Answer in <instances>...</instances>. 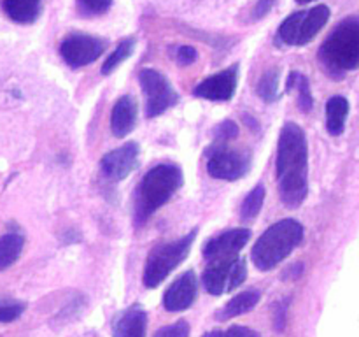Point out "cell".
I'll list each match as a JSON object with an SVG mask.
<instances>
[{"instance_id":"5bb4252c","label":"cell","mask_w":359,"mask_h":337,"mask_svg":"<svg viewBox=\"0 0 359 337\" xmlns=\"http://www.w3.org/2000/svg\"><path fill=\"white\" fill-rule=\"evenodd\" d=\"M196 298V276L193 270H188L179 276L163 295V308L170 312L184 311Z\"/></svg>"},{"instance_id":"1f68e13d","label":"cell","mask_w":359,"mask_h":337,"mask_svg":"<svg viewBox=\"0 0 359 337\" xmlns=\"http://www.w3.org/2000/svg\"><path fill=\"white\" fill-rule=\"evenodd\" d=\"M273 4H276V0H258V4H256L255 7V20H259V18L266 16V13H269L270 9L273 7Z\"/></svg>"},{"instance_id":"4fadbf2b","label":"cell","mask_w":359,"mask_h":337,"mask_svg":"<svg viewBox=\"0 0 359 337\" xmlns=\"http://www.w3.org/2000/svg\"><path fill=\"white\" fill-rule=\"evenodd\" d=\"M251 239V230L249 228H233V230L223 232L217 237L210 239L205 246H203V256L209 262H216V260L230 258L235 256Z\"/></svg>"},{"instance_id":"9c48e42d","label":"cell","mask_w":359,"mask_h":337,"mask_svg":"<svg viewBox=\"0 0 359 337\" xmlns=\"http://www.w3.org/2000/svg\"><path fill=\"white\" fill-rule=\"evenodd\" d=\"M251 167V157L245 151L231 150V147L217 144L209 150V160H207V171L212 178L235 181L248 174Z\"/></svg>"},{"instance_id":"ffe728a7","label":"cell","mask_w":359,"mask_h":337,"mask_svg":"<svg viewBox=\"0 0 359 337\" xmlns=\"http://www.w3.org/2000/svg\"><path fill=\"white\" fill-rule=\"evenodd\" d=\"M25 239L20 234H6L0 237V270H6L13 265L21 255Z\"/></svg>"},{"instance_id":"3957f363","label":"cell","mask_w":359,"mask_h":337,"mask_svg":"<svg viewBox=\"0 0 359 337\" xmlns=\"http://www.w3.org/2000/svg\"><path fill=\"white\" fill-rule=\"evenodd\" d=\"M182 185V171L174 164H160L146 172L135 195V225H142L172 199Z\"/></svg>"},{"instance_id":"d4e9b609","label":"cell","mask_w":359,"mask_h":337,"mask_svg":"<svg viewBox=\"0 0 359 337\" xmlns=\"http://www.w3.org/2000/svg\"><path fill=\"white\" fill-rule=\"evenodd\" d=\"M25 311V304L14 298H0V322L11 323L20 318Z\"/></svg>"},{"instance_id":"7c38bea8","label":"cell","mask_w":359,"mask_h":337,"mask_svg":"<svg viewBox=\"0 0 359 337\" xmlns=\"http://www.w3.org/2000/svg\"><path fill=\"white\" fill-rule=\"evenodd\" d=\"M137 161H139V144L126 143L102 158V174L111 181H121L132 174L133 168L137 167Z\"/></svg>"},{"instance_id":"8992f818","label":"cell","mask_w":359,"mask_h":337,"mask_svg":"<svg viewBox=\"0 0 359 337\" xmlns=\"http://www.w3.org/2000/svg\"><path fill=\"white\" fill-rule=\"evenodd\" d=\"M330 7L325 4L290 14L277 30V42L286 46H305L328 23Z\"/></svg>"},{"instance_id":"6da1fadb","label":"cell","mask_w":359,"mask_h":337,"mask_svg":"<svg viewBox=\"0 0 359 337\" xmlns=\"http://www.w3.org/2000/svg\"><path fill=\"white\" fill-rule=\"evenodd\" d=\"M276 176L284 206L300 207L309 193V146L297 123H286L280 130Z\"/></svg>"},{"instance_id":"7a4b0ae2","label":"cell","mask_w":359,"mask_h":337,"mask_svg":"<svg viewBox=\"0 0 359 337\" xmlns=\"http://www.w3.org/2000/svg\"><path fill=\"white\" fill-rule=\"evenodd\" d=\"M318 60L335 79L359 69V16L346 18L330 32L319 48Z\"/></svg>"},{"instance_id":"277c9868","label":"cell","mask_w":359,"mask_h":337,"mask_svg":"<svg viewBox=\"0 0 359 337\" xmlns=\"http://www.w3.org/2000/svg\"><path fill=\"white\" fill-rule=\"evenodd\" d=\"M304 239V225L297 220H280L266 228L255 242L251 251L252 263L259 270H272L291 255Z\"/></svg>"},{"instance_id":"484cf974","label":"cell","mask_w":359,"mask_h":337,"mask_svg":"<svg viewBox=\"0 0 359 337\" xmlns=\"http://www.w3.org/2000/svg\"><path fill=\"white\" fill-rule=\"evenodd\" d=\"M112 6V0H77V11L83 16H100Z\"/></svg>"},{"instance_id":"603a6c76","label":"cell","mask_w":359,"mask_h":337,"mask_svg":"<svg viewBox=\"0 0 359 337\" xmlns=\"http://www.w3.org/2000/svg\"><path fill=\"white\" fill-rule=\"evenodd\" d=\"M133 48H135V41H133V39H125V41L119 42L118 48L107 56V60H105L104 65H102V74H105V76L111 74L119 63L125 62V60L132 55Z\"/></svg>"},{"instance_id":"f546056e","label":"cell","mask_w":359,"mask_h":337,"mask_svg":"<svg viewBox=\"0 0 359 337\" xmlns=\"http://www.w3.org/2000/svg\"><path fill=\"white\" fill-rule=\"evenodd\" d=\"M287 304L290 300H280L276 305V311H273V329L276 330H284L286 326V312H287Z\"/></svg>"},{"instance_id":"52a82bcc","label":"cell","mask_w":359,"mask_h":337,"mask_svg":"<svg viewBox=\"0 0 359 337\" xmlns=\"http://www.w3.org/2000/svg\"><path fill=\"white\" fill-rule=\"evenodd\" d=\"M248 276V267L245 260L241 256H230V258L216 260L210 262L203 272L202 281L205 290L210 295H223L226 291H233L235 288L241 286Z\"/></svg>"},{"instance_id":"d6986e66","label":"cell","mask_w":359,"mask_h":337,"mask_svg":"<svg viewBox=\"0 0 359 337\" xmlns=\"http://www.w3.org/2000/svg\"><path fill=\"white\" fill-rule=\"evenodd\" d=\"M259 302V291L258 290H248L242 291V293L235 295L223 309L216 315L217 319L221 322H228L231 318H237V316L245 315V312L252 311L256 308V304Z\"/></svg>"},{"instance_id":"2e32d148","label":"cell","mask_w":359,"mask_h":337,"mask_svg":"<svg viewBox=\"0 0 359 337\" xmlns=\"http://www.w3.org/2000/svg\"><path fill=\"white\" fill-rule=\"evenodd\" d=\"M147 315L142 305L126 309L114 323V337H146Z\"/></svg>"},{"instance_id":"7402d4cb","label":"cell","mask_w":359,"mask_h":337,"mask_svg":"<svg viewBox=\"0 0 359 337\" xmlns=\"http://www.w3.org/2000/svg\"><path fill=\"white\" fill-rule=\"evenodd\" d=\"M263 202H265V186L258 185L248 197L244 199L241 207V216L244 221L249 220H255L256 216L259 214L262 211Z\"/></svg>"},{"instance_id":"83f0119b","label":"cell","mask_w":359,"mask_h":337,"mask_svg":"<svg viewBox=\"0 0 359 337\" xmlns=\"http://www.w3.org/2000/svg\"><path fill=\"white\" fill-rule=\"evenodd\" d=\"M154 337H189V325L188 322H177L174 325L163 326L154 333Z\"/></svg>"},{"instance_id":"d6a6232c","label":"cell","mask_w":359,"mask_h":337,"mask_svg":"<svg viewBox=\"0 0 359 337\" xmlns=\"http://www.w3.org/2000/svg\"><path fill=\"white\" fill-rule=\"evenodd\" d=\"M298 4H309V2H312V0H297Z\"/></svg>"},{"instance_id":"4dcf8cb0","label":"cell","mask_w":359,"mask_h":337,"mask_svg":"<svg viewBox=\"0 0 359 337\" xmlns=\"http://www.w3.org/2000/svg\"><path fill=\"white\" fill-rule=\"evenodd\" d=\"M238 136V128L233 121H224L217 126L216 130V139L217 140H230Z\"/></svg>"},{"instance_id":"ba28073f","label":"cell","mask_w":359,"mask_h":337,"mask_svg":"<svg viewBox=\"0 0 359 337\" xmlns=\"http://www.w3.org/2000/svg\"><path fill=\"white\" fill-rule=\"evenodd\" d=\"M140 86L146 95L147 118H156L163 114L179 102V95L172 88L170 81L154 69H142L139 74Z\"/></svg>"},{"instance_id":"44dd1931","label":"cell","mask_w":359,"mask_h":337,"mask_svg":"<svg viewBox=\"0 0 359 337\" xmlns=\"http://www.w3.org/2000/svg\"><path fill=\"white\" fill-rule=\"evenodd\" d=\"M286 90L290 91H297L298 93V105L304 112H309L314 105V100H312V91H311V84H309L307 76H304L298 70H293L287 77V84Z\"/></svg>"},{"instance_id":"8fae6325","label":"cell","mask_w":359,"mask_h":337,"mask_svg":"<svg viewBox=\"0 0 359 337\" xmlns=\"http://www.w3.org/2000/svg\"><path fill=\"white\" fill-rule=\"evenodd\" d=\"M237 79H238V65L228 67V69L221 70V72L214 74V76L203 79L198 86L193 90L196 97L207 98L212 102H226L233 97L235 90H237Z\"/></svg>"},{"instance_id":"30bf717a","label":"cell","mask_w":359,"mask_h":337,"mask_svg":"<svg viewBox=\"0 0 359 337\" xmlns=\"http://www.w3.org/2000/svg\"><path fill=\"white\" fill-rule=\"evenodd\" d=\"M105 41L100 37H93L88 34H70L67 35L60 46V55L63 62L72 69L90 65L98 56L104 55Z\"/></svg>"},{"instance_id":"cb8c5ba5","label":"cell","mask_w":359,"mask_h":337,"mask_svg":"<svg viewBox=\"0 0 359 337\" xmlns=\"http://www.w3.org/2000/svg\"><path fill=\"white\" fill-rule=\"evenodd\" d=\"M258 95L265 102H276L279 98V70L270 69L258 83Z\"/></svg>"},{"instance_id":"5b68a950","label":"cell","mask_w":359,"mask_h":337,"mask_svg":"<svg viewBox=\"0 0 359 337\" xmlns=\"http://www.w3.org/2000/svg\"><path fill=\"white\" fill-rule=\"evenodd\" d=\"M196 230L189 232L188 235L175 241L161 244L151 251L147 256L146 269H144V284L146 288H156L165 281V277L186 260L193 241H195Z\"/></svg>"},{"instance_id":"ac0fdd59","label":"cell","mask_w":359,"mask_h":337,"mask_svg":"<svg viewBox=\"0 0 359 337\" xmlns=\"http://www.w3.org/2000/svg\"><path fill=\"white\" fill-rule=\"evenodd\" d=\"M4 11L16 23H34L42 13V0H4Z\"/></svg>"},{"instance_id":"9a60e30c","label":"cell","mask_w":359,"mask_h":337,"mask_svg":"<svg viewBox=\"0 0 359 337\" xmlns=\"http://www.w3.org/2000/svg\"><path fill=\"white\" fill-rule=\"evenodd\" d=\"M137 123V102L125 95L114 104L111 112V130L116 137H126Z\"/></svg>"},{"instance_id":"4316f807","label":"cell","mask_w":359,"mask_h":337,"mask_svg":"<svg viewBox=\"0 0 359 337\" xmlns=\"http://www.w3.org/2000/svg\"><path fill=\"white\" fill-rule=\"evenodd\" d=\"M203 337H262L256 330L249 329V326L235 325L226 330H212V332L205 333Z\"/></svg>"},{"instance_id":"e0dca14e","label":"cell","mask_w":359,"mask_h":337,"mask_svg":"<svg viewBox=\"0 0 359 337\" xmlns=\"http://www.w3.org/2000/svg\"><path fill=\"white\" fill-rule=\"evenodd\" d=\"M349 116V100L342 95H335L326 102V128L330 136H340L346 130Z\"/></svg>"},{"instance_id":"f1b7e54d","label":"cell","mask_w":359,"mask_h":337,"mask_svg":"<svg viewBox=\"0 0 359 337\" xmlns=\"http://www.w3.org/2000/svg\"><path fill=\"white\" fill-rule=\"evenodd\" d=\"M196 56H198V53L193 46H181L175 51V60H177L179 65H189V63L195 62Z\"/></svg>"}]
</instances>
